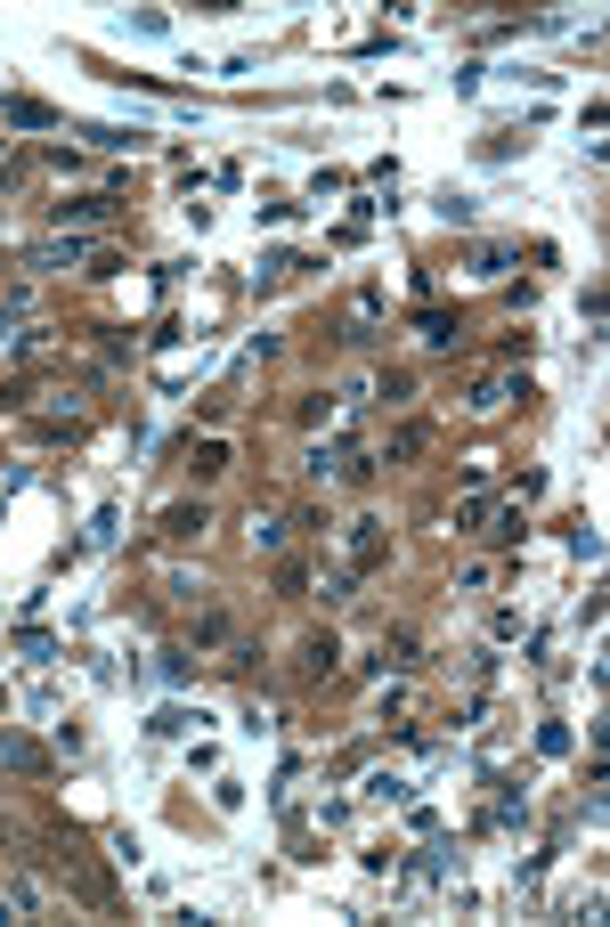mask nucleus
I'll return each instance as SVG.
<instances>
[{"mask_svg": "<svg viewBox=\"0 0 610 927\" xmlns=\"http://www.w3.org/2000/svg\"><path fill=\"white\" fill-rule=\"evenodd\" d=\"M82 261V236H57V244H33L25 253V269H74Z\"/></svg>", "mask_w": 610, "mask_h": 927, "instance_id": "nucleus-1", "label": "nucleus"}, {"mask_svg": "<svg viewBox=\"0 0 610 927\" xmlns=\"http://www.w3.org/2000/svg\"><path fill=\"white\" fill-rule=\"evenodd\" d=\"M0 765H9V773H41L49 757L33 749V740H25V732H0Z\"/></svg>", "mask_w": 610, "mask_h": 927, "instance_id": "nucleus-2", "label": "nucleus"}, {"mask_svg": "<svg viewBox=\"0 0 610 927\" xmlns=\"http://www.w3.org/2000/svg\"><path fill=\"white\" fill-rule=\"evenodd\" d=\"M163 537H171V545L204 537V505H171V513H163Z\"/></svg>", "mask_w": 610, "mask_h": 927, "instance_id": "nucleus-3", "label": "nucleus"}, {"mask_svg": "<svg viewBox=\"0 0 610 927\" xmlns=\"http://www.w3.org/2000/svg\"><path fill=\"white\" fill-rule=\"evenodd\" d=\"M334 659H342V643H334V635H310V643H301V675H326Z\"/></svg>", "mask_w": 610, "mask_h": 927, "instance_id": "nucleus-4", "label": "nucleus"}, {"mask_svg": "<svg viewBox=\"0 0 610 927\" xmlns=\"http://www.w3.org/2000/svg\"><path fill=\"white\" fill-rule=\"evenodd\" d=\"M106 204H114V196H74V204H57V228H66V220L90 228V220H106Z\"/></svg>", "mask_w": 610, "mask_h": 927, "instance_id": "nucleus-5", "label": "nucleus"}, {"mask_svg": "<svg viewBox=\"0 0 610 927\" xmlns=\"http://www.w3.org/2000/svg\"><path fill=\"white\" fill-rule=\"evenodd\" d=\"M505 269H513L505 244H472V277H505Z\"/></svg>", "mask_w": 610, "mask_h": 927, "instance_id": "nucleus-6", "label": "nucleus"}, {"mask_svg": "<svg viewBox=\"0 0 610 927\" xmlns=\"http://www.w3.org/2000/svg\"><path fill=\"white\" fill-rule=\"evenodd\" d=\"M464 407H472V415H488V407H505V383H497V375H488V383H472V399H464Z\"/></svg>", "mask_w": 610, "mask_h": 927, "instance_id": "nucleus-7", "label": "nucleus"}, {"mask_svg": "<svg viewBox=\"0 0 610 927\" xmlns=\"http://www.w3.org/2000/svg\"><path fill=\"white\" fill-rule=\"evenodd\" d=\"M423 342H456V318H448V309H423Z\"/></svg>", "mask_w": 610, "mask_h": 927, "instance_id": "nucleus-8", "label": "nucleus"}, {"mask_svg": "<svg viewBox=\"0 0 610 927\" xmlns=\"http://www.w3.org/2000/svg\"><path fill=\"white\" fill-rule=\"evenodd\" d=\"M196 643H228V610H204L196 618Z\"/></svg>", "mask_w": 610, "mask_h": 927, "instance_id": "nucleus-9", "label": "nucleus"}, {"mask_svg": "<svg viewBox=\"0 0 610 927\" xmlns=\"http://www.w3.org/2000/svg\"><path fill=\"white\" fill-rule=\"evenodd\" d=\"M366 797H383V806H399V797H407V781H399V773H375V781H366Z\"/></svg>", "mask_w": 610, "mask_h": 927, "instance_id": "nucleus-10", "label": "nucleus"}, {"mask_svg": "<svg viewBox=\"0 0 610 927\" xmlns=\"http://www.w3.org/2000/svg\"><path fill=\"white\" fill-rule=\"evenodd\" d=\"M196 472H204V480H212V472H228V448H220V440H204V448H196Z\"/></svg>", "mask_w": 610, "mask_h": 927, "instance_id": "nucleus-11", "label": "nucleus"}]
</instances>
